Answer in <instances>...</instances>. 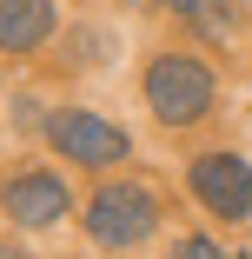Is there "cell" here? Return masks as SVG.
I'll return each instance as SVG.
<instances>
[{"label":"cell","mask_w":252,"mask_h":259,"mask_svg":"<svg viewBox=\"0 0 252 259\" xmlns=\"http://www.w3.org/2000/svg\"><path fill=\"white\" fill-rule=\"evenodd\" d=\"M146 107H153L166 126H192L213 113V73L186 60V54H160L146 67Z\"/></svg>","instance_id":"6da1fadb"},{"label":"cell","mask_w":252,"mask_h":259,"mask_svg":"<svg viewBox=\"0 0 252 259\" xmlns=\"http://www.w3.org/2000/svg\"><path fill=\"white\" fill-rule=\"evenodd\" d=\"M153 226H160V199L146 186H99L86 206V233L99 246H139Z\"/></svg>","instance_id":"7a4b0ae2"},{"label":"cell","mask_w":252,"mask_h":259,"mask_svg":"<svg viewBox=\"0 0 252 259\" xmlns=\"http://www.w3.org/2000/svg\"><path fill=\"white\" fill-rule=\"evenodd\" d=\"M46 140H54L67 160H80V166H113V160H126V153H133L126 126L99 120V113H80V107H67V113L46 120Z\"/></svg>","instance_id":"3957f363"},{"label":"cell","mask_w":252,"mask_h":259,"mask_svg":"<svg viewBox=\"0 0 252 259\" xmlns=\"http://www.w3.org/2000/svg\"><path fill=\"white\" fill-rule=\"evenodd\" d=\"M192 193L226 220H245L252 213V166L239 153H199L192 160Z\"/></svg>","instance_id":"277c9868"},{"label":"cell","mask_w":252,"mask_h":259,"mask_svg":"<svg viewBox=\"0 0 252 259\" xmlns=\"http://www.w3.org/2000/svg\"><path fill=\"white\" fill-rule=\"evenodd\" d=\"M7 213L20 226H54V220L73 213V199L54 173H20V180H7Z\"/></svg>","instance_id":"5b68a950"},{"label":"cell","mask_w":252,"mask_h":259,"mask_svg":"<svg viewBox=\"0 0 252 259\" xmlns=\"http://www.w3.org/2000/svg\"><path fill=\"white\" fill-rule=\"evenodd\" d=\"M54 33V0H0V47L27 54Z\"/></svg>","instance_id":"8992f818"},{"label":"cell","mask_w":252,"mask_h":259,"mask_svg":"<svg viewBox=\"0 0 252 259\" xmlns=\"http://www.w3.org/2000/svg\"><path fill=\"white\" fill-rule=\"evenodd\" d=\"M186 14L206 27V33H232V20H239V7H232V0H192Z\"/></svg>","instance_id":"52a82bcc"},{"label":"cell","mask_w":252,"mask_h":259,"mask_svg":"<svg viewBox=\"0 0 252 259\" xmlns=\"http://www.w3.org/2000/svg\"><path fill=\"white\" fill-rule=\"evenodd\" d=\"M166 7H179V14H186V7H192V0H166Z\"/></svg>","instance_id":"ba28073f"}]
</instances>
